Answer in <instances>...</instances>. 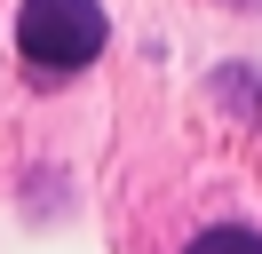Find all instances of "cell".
Returning a JSON list of instances; mask_svg holds the SVG:
<instances>
[{
  "label": "cell",
  "mask_w": 262,
  "mask_h": 254,
  "mask_svg": "<svg viewBox=\"0 0 262 254\" xmlns=\"http://www.w3.org/2000/svg\"><path fill=\"white\" fill-rule=\"evenodd\" d=\"M16 48H24L32 72L64 79V72H80V64H96L103 8H96V0H24V8H16Z\"/></svg>",
  "instance_id": "1"
},
{
  "label": "cell",
  "mask_w": 262,
  "mask_h": 254,
  "mask_svg": "<svg viewBox=\"0 0 262 254\" xmlns=\"http://www.w3.org/2000/svg\"><path fill=\"white\" fill-rule=\"evenodd\" d=\"M183 254H262V230H246V222H214V230H199Z\"/></svg>",
  "instance_id": "2"
}]
</instances>
